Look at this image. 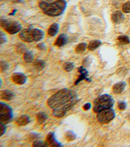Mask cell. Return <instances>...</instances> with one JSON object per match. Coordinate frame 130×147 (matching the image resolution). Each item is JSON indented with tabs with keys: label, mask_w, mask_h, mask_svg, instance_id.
Returning a JSON list of instances; mask_svg holds the SVG:
<instances>
[{
	"label": "cell",
	"mask_w": 130,
	"mask_h": 147,
	"mask_svg": "<svg viewBox=\"0 0 130 147\" xmlns=\"http://www.w3.org/2000/svg\"><path fill=\"white\" fill-rule=\"evenodd\" d=\"M7 39H6V36L3 32H0V44L2 45L5 43L6 42Z\"/></svg>",
	"instance_id": "obj_30"
},
{
	"label": "cell",
	"mask_w": 130,
	"mask_h": 147,
	"mask_svg": "<svg viewBox=\"0 0 130 147\" xmlns=\"http://www.w3.org/2000/svg\"><path fill=\"white\" fill-rule=\"evenodd\" d=\"M30 118L27 115H23L16 120V124L20 126H23L30 122Z\"/></svg>",
	"instance_id": "obj_15"
},
{
	"label": "cell",
	"mask_w": 130,
	"mask_h": 147,
	"mask_svg": "<svg viewBox=\"0 0 130 147\" xmlns=\"http://www.w3.org/2000/svg\"><path fill=\"white\" fill-rule=\"evenodd\" d=\"M19 37L22 41L24 42H31L35 41L33 29H23L21 30L20 34H19Z\"/></svg>",
	"instance_id": "obj_7"
},
{
	"label": "cell",
	"mask_w": 130,
	"mask_h": 147,
	"mask_svg": "<svg viewBox=\"0 0 130 147\" xmlns=\"http://www.w3.org/2000/svg\"><path fill=\"white\" fill-rule=\"evenodd\" d=\"M129 82H130V79H129Z\"/></svg>",
	"instance_id": "obj_34"
},
{
	"label": "cell",
	"mask_w": 130,
	"mask_h": 147,
	"mask_svg": "<svg viewBox=\"0 0 130 147\" xmlns=\"http://www.w3.org/2000/svg\"><path fill=\"white\" fill-rule=\"evenodd\" d=\"M65 137L68 141H73V140H74L75 138H76V136H75V134L73 131H68L66 132Z\"/></svg>",
	"instance_id": "obj_25"
},
{
	"label": "cell",
	"mask_w": 130,
	"mask_h": 147,
	"mask_svg": "<svg viewBox=\"0 0 130 147\" xmlns=\"http://www.w3.org/2000/svg\"><path fill=\"white\" fill-rule=\"evenodd\" d=\"M0 64H1V72L5 71L9 68V64L7 62H5V61H1V63H0Z\"/></svg>",
	"instance_id": "obj_28"
},
{
	"label": "cell",
	"mask_w": 130,
	"mask_h": 147,
	"mask_svg": "<svg viewBox=\"0 0 130 147\" xmlns=\"http://www.w3.org/2000/svg\"><path fill=\"white\" fill-rule=\"evenodd\" d=\"M37 47L39 50H41V51H43V50L46 49V45H45V44L44 42H41V43L38 44Z\"/></svg>",
	"instance_id": "obj_32"
},
{
	"label": "cell",
	"mask_w": 130,
	"mask_h": 147,
	"mask_svg": "<svg viewBox=\"0 0 130 147\" xmlns=\"http://www.w3.org/2000/svg\"><path fill=\"white\" fill-rule=\"evenodd\" d=\"M48 119V115L44 112H40L37 115V120L39 124H42Z\"/></svg>",
	"instance_id": "obj_20"
},
{
	"label": "cell",
	"mask_w": 130,
	"mask_h": 147,
	"mask_svg": "<svg viewBox=\"0 0 130 147\" xmlns=\"http://www.w3.org/2000/svg\"><path fill=\"white\" fill-rule=\"evenodd\" d=\"M13 118V109L10 106L4 103H0V120L1 123L3 124H7Z\"/></svg>",
	"instance_id": "obj_5"
},
{
	"label": "cell",
	"mask_w": 130,
	"mask_h": 147,
	"mask_svg": "<svg viewBox=\"0 0 130 147\" xmlns=\"http://www.w3.org/2000/svg\"><path fill=\"white\" fill-rule=\"evenodd\" d=\"M91 104L90 103H87L85 104V105H83V109L85 111H88L90 109H91Z\"/></svg>",
	"instance_id": "obj_33"
},
{
	"label": "cell",
	"mask_w": 130,
	"mask_h": 147,
	"mask_svg": "<svg viewBox=\"0 0 130 147\" xmlns=\"http://www.w3.org/2000/svg\"><path fill=\"white\" fill-rule=\"evenodd\" d=\"M101 45V42L99 40H93L90 42L88 45V49L91 51H95L96 49H98Z\"/></svg>",
	"instance_id": "obj_19"
},
{
	"label": "cell",
	"mask_w": 130,
	"mask_h": 147,
	"mask_svg": "<svg viewBox=\"0 0 130 147\" xmlns=\"http://www.w3.org/2000/svg\"><path fill=\"white\" fill-rule=\"evenodd\" d=\"M68 35L65 34H62L59 35V37L57 38L55 45L56 46L61 47L65 46V45H67L68 43Z\"/></svg>",
	"instance_id": "obj_12"
},
{
	"label": "cell",
	"mask_w": 130,
	"mask_h": 147,
	"mask_svg": "<svg viewBox=\"0 0 130 147\" xmlns=\"http://www.w3.org/2000/svg\"><path fill=\"white\" fill-rule=\"evenodd\" d=\"M59 30V26L58 24L54 23L53 24H51L48 28V34L49 36L53 37L57 34Z\"/></svg>",
	"instance_id": "obj_16"
},
{
	"label": "cell",
	"mask_w": 130,
	"mask_h": 147,
	"mask_svg": "<svg viewBox=\"0 0 130 147\" xmlns=\"http://www.w3.org/2000/svg\"><path fill=\"white\" fill-rule=\"evenodd\" d=\"M78 71H79V73H80V75H79V78H78L76 81L75 82V85L78 84V83H79L83 80H86L87 81H89V82L91 81V80H90L89 79H88V77H87V75H88V71H87L83 67H80L78 68Z\"/></svg>",
	"instance_id": "obj_10"
},
{
	"label": "cell",
	"mask_w": 130,
	"mask_h": 147,
	"mask_svg": "<svg viewBox=\"0 0 130 147\" xmlns=\"http://www.w3.org/2000/svg\"><path fill=\"white\" fill-rule=\"evenodd\" d=\"M118 41L122 45L129 44L130 42L129 38L127 35H120V36L118 37Z\"/></svg>",
	"instance_id": "obj_23"
},
{
	"label": "cell",
	"mask_w": 130,
	"mask_h": 147,
	"mask_svg": "<svg viewBox=\"0 0 130 147\" xmlns=\"http://www.w3.org/2000/svg\"><path fill=\"white\" fill-rule=\"evenodd\" d=\"M46 146H59L60 147L62 146L60 143L57 141L53 133L50 132L48 134V136L46 137V141L44 142Z\"/></svg>",
	"instance_id": "obj_8"
},
{
	"label": "cell",
	"mask_w": 130,
	"mask_h": 147,
	"mask_svg": "<svg viewBox=\"0 0 130 147\" xmlns=\"http://www.w3.org/2000/svg\"><path fill=\"white\" fill-rule=\"evenodd\" d=\"M39 5L45 15L55 17L61 15L65 12L67 8V2L65 0H57L53 3L41 1Z\"/></svg>",
	"instance_id": "obj_2"
},
{
	"label": "cell",
	"mask_w": 130,
	"mask_h": 147,
	"mask_svg": "<svg viewBox=\"0 0 130 147\" xmlns=\"http://www.w3.org/2000/svg\"><path fill=\"white\" fill-rule=\"evenodd\" d=\"M78 101L76 93L72 90L64 88L51 96L48 100V105L57 118H62L74 107Z\"/></svg>",
	"instance_id": "obj_1"
},
{
	"label": "cell",
	"mask_w": 130,
	"mask_h": 147,
	"mask_svg": "<svg viewBox=\"0 0 130 147\" xmlns=\"http://www.w3.org/2000/svg\"><path fill=\"white\" fill-rule=\"evenodd\" d=\"M124 20V15L121 11H115L111 15V20L115 24H120Z\"/></svg>",
	"instance_id": "obj_11"
},
{
	"label": "cell",
	"mask_w": 130,
	"mask_h": 147,
	"mask_svg": "<svg viewBox=\"0 0 130 147\" xmlns=\"http://www.w3.org/2000/svg\"><path fill=\"white\" fill-rule=\"evenodd\" d=\"M0 125H1V126H0L1 127V129H0V133H1V134H0V136H2L5 134V132L6 131L7 127L5 126V124H1V123L0 124Z\"/></svg>",
	"instance_id": "obj_31"
},
{
	"label": "cell",
	"mask_w": 130,
	"mask_h": 147,
	"mask_svg": "<svg viewBox=\"0 0 130 147\" xmlns=\"http://www.w3.org/2000/svg\"><path fill=\"white\" fill-rule=\"evenodd\" d=\"M118 108L121 111H124L126 109V103L123 101H119L118 102Z\"/></svg>",
	"instance_id": "obj_27"
},
{
	"label": "cell",
	"mask_w": 130,
	"mask_h": 147,
	"mask_svg": "<svg viewBox=\"0 0 130 147\" xmlns=\"http://www.w3.org/2000/svg\"><path fill=\"white\" fill-rule=\"evenodd\" d=\"M0 24L6 32L10 34H15L22 30V25L17 21L8 20L7 19L2 18L0 20Z\"/></svg>",
	"instance_id": "obj_4"
},
{
	"label": "cell",
	"mask_w": 130,
	"mask_h": 147,
	"mask_svg": "<svg viewBox=\"0 0 130 147\" xmlns=\"http://www.w3.org/2000/svg\"><path fill=\"white\" fill-rule=\"evenodd\" d=\"M33 33L34 41L36 42L41 41L44 36V33L41 30L34 28V29H33Z\"/></svg>",
	"instance_id": "obj_17"
},
{
	"label": "cell",
	"mask_w": 130,
	"mask_h": 147,
	"mask_svg": "<svg viewBox=\"0 0 130 147\" xmlns=\"http://www.w3.org/2000/svg\"><path fill=\"white\" fill-rule=\"evenodd\" d=\"M14 98H15V94L10 90H8L1 91V94H0V98L3 100L10 101Z\"/></svg>",
	"instance_id": "obj_14"
},
{
	"label": "cell",
	"mask_w": 130,
	"mask_h": 147,
	"mask_svg": "<svg viewBox=\"0 0 130 147\" xmlns=\"http://www.w3.org/2000/svg\"><path fill=\"white\" fill-rule=\"evenodd\" d=\"M12 79H13V82H15L16 84L22 85L26 82L27 77H26V76L23 73H13V76H12Z\"/></svg>",
	"instance_id": "obj_9"
},
{
	"label": "cell",
	"mask_w": 130,
	"mask_h": 147,
	"mask_svg": "<svg viewBox=\"0 0 130 147\" xmlns=\"http://www.w3.org/2000/svg\"><path fill=\"white\" fill-rule=\"evenodd\" d=\"M115 117V112L113 109H107L97 113V120L100 124H105L111 122Z\"/></svg>",
	"instance_id": "obj_6"
},
{
	"label": "cell",
	"mask_w": 130,
	"mask_h": 147,
	"mask_svg": "<svg viewBox=\"0 0 130 147\" xmlns=\"http://www.w3.org/2000/svg\"><path fill=\"white\" fill-rule=\"evenodd\" d=\"M93 111L96 113L107 109H111L114 105V100L110 95L103 94L96 98L93 102Z\"/></svg>",
	"instance_id": "obj_3"
},
{
	"label": "cell",
	"mask_w": 130,
	"mask_h": 147,
	"mask_svg": "<svg viewBox=\"0 0 130 147\" xmlns=\"http://www.w3.org/2000/svg\"><path fill=\"white\" fill-rule=\"evenodd\" d=\"M33 66L37 71H41L43 70L44 67H46V62H45L44 60L37 59V60L34 61Z\"/></svg>",
	"instance_id": "obj_18"
},
{
	"label": "cell",
	"mask_w": 130,
	"mask_h": 147,
	"mask_svg": "<svg viewBox=\"0 0 130 147\" xmlns=\"http://www.w3.org/2000/svg\"><path fill=\"white\" fill-rule=\"evenodd\" d=\"M126 86V83L125 82H119L113 85V92L116 94H120L124 90Z\"/></svg>",
	"instance_id": "obj_13"
},
{
	"label": "cell",
	"mask_w": 130,
	"mask_h": 147,
	"mask_svg": "<svg viewBox=\"0 0 130 147\" xmlns=\"http://www.w3.org/2000/svg\"><path fill=\"white\" fill-rule=\"evenodd\" d=\"M87 48H88V45H87V43H85V42H81V43H79L76 46L75 51L76 53L80 54L85 51Z\"/></svg>",
	"instance_id": "obj_22"
},
{
	"label": "cell",
	"mask_w": 130,
	"mask_h": 147,
	"mask_svg": "<svg viewBox=\"0 0 130 147\" xmlns=\"http://www.w3.org/2000/svg\"><path fill=\"white\" fill-rule=\"evenodd\" d=\"M23 60L26 63H31L34 60V54L31 51H25L23 54Z\"/></svg>",
	"instance_id": "obj_21"
},
{
	"label": "cell",
	"mask_w": 130,
	"mask_h": 147,
	"mask_svg": "<svg viewBox=\"0 0 130 147\" xmlns=\"http://www.w3.org/2000/svg\"><path fill=\"white\" fill-rule=\"evenodd\" d=\"M33 146H46V144H45V143H43L41 141H35L33 143Z\"/></svg>",
	"instance_id": "obj_29"
},
{
	"label": "cell",
	"mask_w": 130,
	"mask_h": 147,
	"mask_svg": "<svg viewBox=\"0 0 130 147\" xmlns=\"http://www.w3.org/2000/svg\"><path fill=\"white\" fill-rule=\"evenodd\" d=\"M122 11L125 13H130V2H126L122 6Z\"/></svg>",
	"instance_id": "obj_26"
},
{
	"label": "cell",
	"mask_w": 130,
	"mask_h": 147,
	"mask_svg": "<svg viewBox=\"0 0 130 147\" xmlns=\"http://www.w3.org/2000/svg\"><path fill=\"white\" fill-rule=\"evenodd\" d=\"M63 68L67 72H70L74 69V65L72 62H66L64 63Z\"/></svg>",
	"instance_id": "obj_24"
}]
</instances>
